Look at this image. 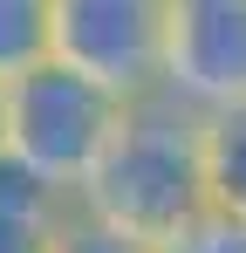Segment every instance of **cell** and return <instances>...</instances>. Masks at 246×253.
I'll list each match as a JSON object with an SVG mask.
<instances>
[{"label": "cell", "instance_id": "7a4b0ae2", "mask_svg": "<svg viewBox=\"0 0 246 253\" xmlns=\"http://www.w3.org/2000/svg\"><path fill=\"white\" fill-rule=\"evenodd\" d=\"M123 117H130V96L103 89L96 76H82L55 55L0 83V151L28 165L41 185H55L69 206L82 178L96 171V158L110 151V137L123 130Z\"/></svg>", "mask_w": 246, "mask_h": 253}, {"label": "cell", "instance_id": "9c48e42d", "mask_svg": "<svg viewBox=\"0 0 246 253\" xmlns=\"http://www.w3.org/2000/svg\"><path fill=\"white\" fill-rule=\"evenodd\" d=\"M69 219V212H62ZM62 219H41V212H0V253H55Z\"/></svg>", "mask_w": 246, "mask_h": 253}, {"label": "cell", "instance_id": "52a82bcc", "mask_svg": "<svg viewBox=\"0 0 246 253\" xmlns=\"http://www.w3.org/2000/svg\"><path fill=\"white\" fill-rule=\"evenodd\" d=\"M158 253H246V219L219 206H199L171 240H158Z\"/></svg>", "mask_w": 246, "mask_h": 253}, {"label": "cell", "instance_id": "3957f363", "mask_svg": "<svg viewBox=\"0 0 246 253\" xmlns=\"http://www.w3.org/2000/svg\"><path fill=\"white\" fill-rule=\"evenodd\" d=\"M171 0H55V62L117 96H158Z\"/></svg>", "mask_w": 246, "mask_h": 253}, {"label": "cell", "instance_id": "6da1fadb", "mask_svg": "<svg viewBox=\"0 0 246 253\" xmlns=\"http://www.w3.org/2000/svg\"><path fill=\"white\" fill-rule=\"evenodd\" d=\"M205 206V158H199V110L171 96H137L110 151L82 178L76 212L117 226L130 240H171Z\"/></svg>", "mask_w": 246, "mask_h": 253}, {"label": "cell", "instance_id": "5b68a950", "mask_svg": "<svg viewBox=\"0 0 246 253\" xmlns=\"http://www.w3.org/2000/svg\"><path fill=\"white\" fill-rule=\"evenodd\" d=\"M199 158H205V206L246 219V103L199 117Z\"/></svg>", "mask_w": 246, "mask_h": 253}, {"label": "cell", "instance_id": "8992f818", "mask_svg": "<svg viewBox=\"0 0 246 253\" xmlns=\"http://www.w3.org/2000/svg\"><path fill=\"white\" fill-rule=\"evenodd\" d=\"M55 55V0H0V83Z\"/></svg>", "mask_w": 246, "mask_h": 253}, {"label": "cell", "instance_id": "ba28073f", "mask_svg": "<svg viewBox=\"0 0 246 253\" xmlns=\"http://www.w3.org/2000/svg\"><path fill=\"white\" fill-rule=\"evenodd\" d=\"M55 253H158V247H151V240H130V233L89 219V212H69L62 233H55Z\"/></svg>", "mask_w": 246, "mask_h": 253}, {"label": "cell", "instance_id": "277c9868", "mask_svg": "<svg viewBox=\"0 0 246 253\" xmlns=\"http://www.w3.org/2000/svg\"><path fill=\"white\" fill-rule=\"evenodd\" d=\"M158 96L199 117L246 103V0H171Z\"/></svg>", "mask_w": 246, "mask_h": 253}]
</instances>
